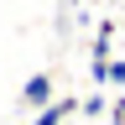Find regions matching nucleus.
<instances>
[{
  "label": "nucleus",
  "instance_id": "1",
  "mask_svg": "<svg viewBox=\"0 0 125 125\" xmlns=\"http://www.w3.org/2000/svg\"><path fill=\"white\" fill-rule=\"evenodd\" d=\"M57 99V89H52V73H31L26 83H21V104L26 109H47Z\"/></svg>",
  "mask_w": 125,
  "mask_h": 125
},
{
  "label": "nucleus",
  "instance_id": "2",
  "mask_svg": "<svg viewBox=\"0 0 125 125\" xmlns=\"http://www.w3.org/2000/svg\"><path fill=\"white\" fill-rule=\"evenodd\" d=\"M68 115H78V99H73V94H62V99H52L47 109H37L31 125H68Z\"/></svg>",
  "mask_w": 125,
  "mask_h": 125
},
{
  "label": "nucleus",
  "instance_id": "3",
  "mask_svg": "<svg viewBox=\"0 0 125 125\" xmlns=\"http://www.w3.org/2000/svg\"><path fill=\"white\" fill-rule=\"evenodd\" d=\"M99 89H120V94H125V57H109V62H104Z\"/></svg>",
  "mask_w": 125,
  "mask_h": 125
},
{
  "label": "nucleus",
  "instance_id": "4",
  "mask_svg": "<svg viewBox=\"0 0 125 125\" xmlns=\"http://www.w3.org/2000/svg\"><path fill=\"white\" fill-rule=\"evenodd\" d=\"M78 109H83L89 120H99V115H109V99H104V89H99V94H89V99L78 104Z\"/></svg>",
  "mask_w": 125,
  "mask_h": 125
},
{
  "label": "nucleus",
  "instance_id": "5",
  "mask_svg": "<svg viewBox=\"0 0 125 125\" xmlns=\"http://www.w3.org/2000/svg\"><path fill=\"white\" fill-rule=\"evenodd\" d=\"M109 125H125V94H115V104H109Z\"/></svg>",
  "mask_w": 125,
  "mask_h": 125
}]
</instances>
